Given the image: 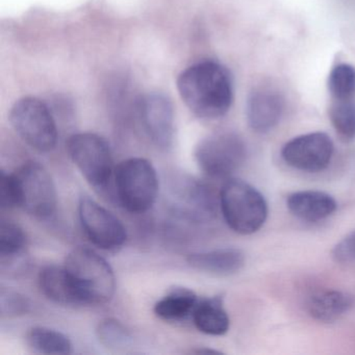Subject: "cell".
<instances>
[{
  "mask_svg": "<svg viewBox=\"0 0 355 355\" xmlns=\"http://www.w3.org/2000/svg\"><path fill=\"white\" fill-rule=\"evenodd\" d=\"M178 90L184 105L200 119L223 117L234 101L230 72L214 61L199 62L184 70L178 76Z\"/></svg>",
  "mask_w": 355,
  "mask_h": 355,
  "instance_id": "6da1fadb",
  "label": "cell"
},
{
  "mask_svg": "<svg viewBox=\"0 0 355 355\" xmlns=\"http://www.w3.org/2000/svg\"><path fill=\"white\" fill-rule=\"evenodd\" d=\"M64 267L84 306L107 304L113 299L115 274L111 265L96 251L76 247L66 257Z\"/></svg>",
  "mask_w": 355,
  "mask_h": 355,
  "instance_id": "7a4b0ae2",
  "label": "cell"
},
{
  "mask_svg": "<svg viewBox=\"0 0 355 355\" xmlns=\"http://www.w3.org/2000/svg\"><path fill=\"white\" fill-rule=\"evenodd\" d=\"M219 201L226 224L236 234H255L267 220L265 197L244 180L230 178L220 191Z\"/></svg>",
  "mask_w": 355,
  "mask_h": 355,
  "instance_id": "3957f363",
  "label": "cell"
},
{
  "mask_svg": "<svg viewBox=\"0 0 355 355\" xmlns=\"http://www.w3.org/2000/svg\"><path fill=\"white\" fill-rule=\"evenodd\" d=\"M116 197L132 214H143L155 205L159 191L157 170L143 157L124 159L114 171Z\"/></svg>",
  "mask_w": 355,
  "mask_h": 355,
  "instance_id": "277c9868",
  "label": "cell"
},
{
  "mask_svg": "<svg viewBox=\"0 0 355 355\" xmlns=\"http://www.w3.org/2000/svg\"><path fill=\"white\" fill-rule=\"evenodd\" d=\"M10 123L24 143L39 153L53 150L58 143V128L49 105L37 98L18 99L9 115Z\"/></svg>",
  "mask_w": 355,
  "mask_h": 355,
  "instance_id": "5b68a950",
  "label": "cell"
},
{
  "mask_svg": "<svg viewBox=\"0 0 355 355\" xmlns=\"http://www.w3.org/2000/svg\"><path fill=\"white\" fill-rule=\"evenodd\" d=\"M247 157V147L240 135L219 132L199 141L194 159L199 169L211 178H230L238 171Z\"/></svg>",
  "mask_w": 355,
  "mask_h": 355,
  "instance_id": "8992f818",
  "label": "cell"
},
{
  "mask_svg": "<svg viewBox=\"0 0 355 355\" xmlns=\"http://www.w3.org/2000/svg\"><path fill=\"white\" fill-rule=\"evenodd\" d=\"M18 207L37 219L45 220L55 214L58 205L55 182L44 166L28 161L13 173Z\"/></svg>",
  "mask_w": 355,
  "mask_h": 355,
  "instance_id": "52a82bcc",
  "label": "cell"
},
{
  "mask_svg": "<svg viewBox=\"0 0 355 355\" xmlns=\"http://www.w3.org/2000/svg\"><path fill=\"white\" fill-rule=\"evenodd\" d=\"M68 155L87 182L98 190L114 178L113 155L107 141L93 132H78L68 139Z\"/></svg>",
  "mask_w": 355,
  "mask_h": 355,
  "instance_id": "ba28073f",
  "label": "cell"
},
{
  "mask_svg": "<svg viewBox=\"0 0 355 355\" xmlns=\"http://www.w3.org/2000/svg\"><path fill=\"white\" fill-rule=\"evenodd\" d=\"M78 217L85 234L97 248L115 252L125 244L128 232L122 222L94 199H80Z\"/></svg>",
  "mask_w": 355,
  "mask_h": 355,
  "instance_id": "9c48e42d",
  "label": "cell"
},
{
  "mask_svg": "<svg viewBox=\"0 0 355 355\" xmlns=\"http://www.w3.org/2000/svg\"><path fill=\"white\" fill-rule=\"evenodd\" d=\"M137 117L149 140L162 150L173 146L175 118L171 101L159 93H149L136 101Z\"/></svg>",
  "mask_w": 355,
  "mask_h": 355,
  "instance_id": "30bf717a",
  "label": "cell"
},
{
  "mask_svg": "<svg viewBox=\"0 0 355 355\" xmlns=\"http://www.w3.org/2000/svg\"><path fill=\"white\" fill-rule=\"evenodd\" d=\"M334 145L325 132L301 135L284 144L282 157L290 167L307 173L323 171L334 157Z\"/></svg>",
  "mask_w": 355,
  "mask_h": 355,
  "instance_id": "8fae6325",
  "label": "cell"
},
{
  "mask_svg": "<svg viewBox=\"0 0 355 355\" xmlns=\"http://www.w3.org/2000/svg\"><path fill=\"white\" fill-rule=\"evenodd\" d=\"M174 205L180 214L196 221H209L217 215L219 197L213 189L191 176H180L171 186Z\"/></svg>",
  "mask_w": 355,
  "mask_h": 355,
  "instance_id": "7c38bea8",
  "label": "cell"
},
{
  "mask_svg": "<svg viewBox=\"0 0 355 355\" xmlns=\"http://www.w3.org/2000/svg\"><path fill=\"white\" fill-rule=\"evenodd\" d=\"M284 98L273 89H257L249 95L246 117L251 130L265 134L273 130L284 115Z\"/></svg>",
  "mask_w": 355,
  "mask_h": 355,
  "instance_id": "4fadbf2b",
  "label": "cell"
},
{
  "mask_svg": "<svg viewBox=\"0 0 355 355\" xmlns=\"http://www.w3.org/2000/svg\"><path fill=\"white\" fill-rule=\"evenodd\" d=\"M193 269L209 275L226 277L243 269L245 255L236 248H219L191 253L187 259Z\"/></svg>",
  "mask_w": 355,
  "mask_h": 355,
  "instance_id": "5bb4252c",
  "label": "cell"
},
{
  "mask_svg": "<svg viewBox=\"0 0 355 355\" xmlns=\"http://www.w3.org/2000/svg\"><path fill=\"white\" fill-rule=\"evenodd\" d=\"M288 211L302 221L319 222L336 211V199L322 191H299L286 199Z\"/></svg>",
  "mask_w": 355,
  "mask_h": 355,
  "instance_id": "9a60e30c",
  "label": "cell"
},
{
  "mask_svg": "<svg viewBox=\"0 0 355 355\" xmlns=\"http://www.w3.org/2000/svg\"><path fill=\"white\" fill-rule=\"evenodd\" d=\"M38 284L41 293L53 303L63 306H83L64 266L51 265L43 268L39 273Z\"/></svg>",
  "mask_w": 355,
  "mask_h": 355,
  "instance_id": "2e32d148",
  "label": "cell"
},
{
  "mask_svg": "<svg viewBox=\"0 0 355 355\" xmlns=\"http://www.w3.org/2000/svg\"><path fill=\"white\" fill-rule=\"evenodd\" d=\"M353 295L340 290H324L313 294L307 302L309 315L320 322L336 321L354 306Z\"/></svg>",
  "mask_w": 355,
  "mask_h": 355,
  "instance_id": "e0dca14e",
  "label": "cell"
},
{
  "mask_svg": "<svg viewBox=\"0 0 355 355\" xmlns=\"http://www.w3.org/2000/svg\"><path fill=\"white\" fill-rule=\"evenodd\" d=\"M191 320L199 331L207 336H224L230 330V317L220 296L199 299Z\"/></svg>",
  "mask_w": 355,
  "mask_h": 355,
  "instance_id": "ac0fdd59",
  "label": "cell"
},
{
  "mask_svg": "<svg viewBox=\"0 0 355 355\" xmlns=\"http://www.w3.org/2000/svg\"><path fill=\"white\" fill-rule=\"evenodd\" d=\"M199 298L192 290L174 288L159 299L153 307L155 315L168 323H182L192 319Z\"/></svg>",
  "mask_w": 355,
  "mask_h": 355,
  "instance_id": "d6986e66",
  "label": "cell"
},
{
  "mask_svg": "<svg viewBox=\"0 0 355 355\" xmlns=\"http://www.w3.org/2000/svg\"><path fill=\"white\" fill-rule=\"evenodd\" d=\"M26 343L35 352L40 354L66 355L72 352V343L63 332L44 326L28 329Z\"/></svg>",
  "mask_w": 355,
  "mask_h": 355,
  "instance_id": "ffe728a7",
  "label": "cell"
},
{
  "mask_svg": "<svg viewBox=\"0 0 355 355\" xmlns=\"http://www.w3.org/2000/svg\"><path fill=\"white\" fill-rule=\"evenodd\" d=\"M95 334L98 342L110 350H125L132 343V336L130 330L115 318L101 320L95 329Z\"/></svg>",
  "mask_w": 355,
  "mask_h": 355,
  "instance_id": "44dd1931",
  "label": "cell"
},
{
  "mask_svg": "<svg viewBox=\"0 0 355 355\" xmlns=\"http://www.w3.org/2000/svg\"><path fill=\"white\" fill-rule=\"evenodd\" d=\"M28 244L26 232L15 222L3 220L0 224L1 263L13 261L24 253Z\"/></svg>",
  "mask_w": 355,
  "mask_h": 355,
  "instance_id": "7402d4cb",
  "label": "cell"
},
{
  "mask_svg": "<svg viewBox=\"0 0 355 355\" xmlns=\"http://www.w3.org/2000/svg\"><path fill=\"white\" fill-rule=\"evenodd\" d=\"M329 118L336 132L345 141L355 139V97L332 101Z\"/></svg>",
  "mask_w": 355,
  "mask_h": 355,
  "instance_id": "603a6c76",
  "label": "cell"
},
{
  "mask_svg": "<svg viewBox=\"0 0 355 355\" xmlns=\"http://www.w3.org/2000/svg\"><path fill=\"white\" fill-rule=\"evenodd\" d=\"M328 90L332 101L355 97V68L348 64H340L330 72Z\"/></svg>",
  "mask_w": 355,
  "mask_h": 355,
  "instance_id": "cb8c5ba5",
  "label": "cell"
},
{
  "mask_svg": "<svg viewBox=\"0 0 355 355\" xmlns=\"http://www.w3.org/2000/svg\"><path fill=\"white\" fill-rule=\"evenodd\" d=\"M32 303L28 297L12 288L0 291V315L1 319H13L30 313Z\"/></svg>",
  "mask_w": 355,
  "mask_h": 355,
  "instance_id": "d4e9b609",
  "label": "cell"
},
{
  "mask_svg": "<svg viewBox=\"0 0 355 355\" xmlns=\"http://www.w3.org/2000/svg\"><path fill=\"white\" fill-rule=\"evenodd\" d=\"M0 205L3 209L18 207L17 191L13 173L1 170L0 173Z\"/></svg>",
  "mask_w": 355,
  "mask_h": 355,
  "instance_id": "484cf974",
  "label": "cell"
},
{
  "mask_svg": "<svg viewBox=\"0 0 355 355\" xmlns=\"http://www.w3.org/2000/svg\"><path fill=\"white\" fill-rule=\"evenodd\" d=\"M332 257L336 263H355V230L347 234L334 247Z\"/></svg>",
  "mask_w": 355,
  "mask_h": 355,
  "instance_id": "4316f807",
  "label": "cell"
},
{
  "mask_svg": "<svg viewBox=\"0 0 355 355\" xmlns=\"http://www.w3.org/2000/svg\"><path fill=\"white\" fill-rule=\"evenodd\" d=\"M189 354H218L219 351L209 348H195L189 351Z\"/></svg>",
  "mask_w": 355,
  "mask_h": 355,
  "instance_id": "83f0119b",
  "label": "cell"
}]
</instances>
